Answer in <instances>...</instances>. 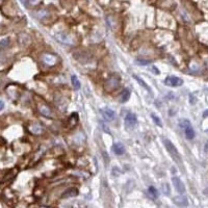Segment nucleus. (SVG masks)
<instances>
[{"mask_svg":"<svg viewBox=\"0 0 208 208\" xmlns=\"http://www.w3.org/2000/svg\"><path fill=\"white\" fill-rule=\"evenodd\" d=\"M163 144H165V149H167L168 152H169V154L171 155L172 158L174 159V161H175L176 163H178V165H181L182 163L181 162V156H180L179 152H178V150L175 147V145H174L170 140H167V138L163 140Z\"/></svg>","mask_w":208,"mask_h":208,"instance_id":"1","label":"nucleus"},{"mask_svg":"<svg viewBox=\"0 0 208 208\" xmlns=\"http://www.w3.org/2000/svg\"><path fill=\"white\" fill-rule=\"evenodd\" d=\"M180 127L184 130V134H185V137L187 140H193L195 137V130L192 127V124L188 120H181L180 121Z\"/></svg>","mask_w":208,"mask_h":208,"instance_id":"2","label":"nucleus"},{"mask_svg":"<svg viewBox=\"0 0 208 208\" xmlns=\"http://www.w3.org/2000/svg\"><path fill=\"white\" fill-rule=\"evenodd\" d=\"M120 82H121V79H120L119 76L117 75H112L111 77H109L108 80L106 81L104 85V89L106 90L107 92H112L115 91V89H118V87L120 85Z\"/></svg>","mask_w":208,"mask_h":208,"instance_id":"3","label":"nucleus"},{"mask_svg":"<svg viewBox=\"0 0 208 208\" xmlns=\"http://www.w3.org/2000/svg\"><path fill=\"white\" fill-rule=\"evenodd\" d=\"M165 85H168V87H181V85H183V80L177 76H168L165 80Z\"/></svg>","mask_w":208,"mask_h":208,"instance_id":"4","label":"nucleus"},{"mask_svg":"<svg viewBox=\"0 0 208 208\" xmlns=\"http://www.w3.org/2000/svg\"><path fill=\"white\" fill-rule=\"evenodd\" d=\"M137 124V118L134 113L129 112L125 117V125L127 129H133Z\"/></svg>","mask_w":208,"mask_h":208,"instance_id":"5","label":"nucleus"},{"mask_svg":"<svg viewBox=\"0 0 208 208\" xmlns=\"http://www.w3.org/2000/svg\"><path fill=\"white\" fill-rule=\"evenodd\" d=\"M172 182H173V185L174 187L176 188V190H177L179 194L183 195L184 193H185V186H184V183L180 180V178L178 177H173L172 178Z\"/></svg>","mask_w":208,"mask_h":208,"instance_id":"6","label":"nucleus"},{"mask_svg":"<svg viewBox=\"0 0 208 208\" xmlns=\"http://www.w3.org/2000/svg\"><path fill=\"white\" fill-rule=\"evenodd\" d=\"M100 113H101V115L103 117V119L105 120V121H108V122L113 121L115 118V112L109 108L100 109Z\"/></svg>","mask_w":208,"mask_h":208,"instance_id":"7","label":"nucleus"},{"mask_svg":"<svg viewBox=\"0 0 208 208\" xmlns=\"http://www.w3.org/2000/svg\"><path fill=\"white\" fill-rule=\"evenodd\" d=\"M56 39H57L60 43L67 44V45H73V44H74V41H73L72 37L68 35L67 33H58V35H56Z\"/></svg>","mask_w":208,"mask_h":208,"instance_id":"8","label":"nucleus"},{"mask_svg":"<svg viewBox=\"0 0 208 208\" xmlns=\"http://www.w3.org/2000/svg\"><path fill=\"white\" fill-rule=\"evenodd\" d=\"M42 60H43V62H45L47 66H53L56 62V56L51 53H46L43 55Z\"/></svg>","mask_w":208,"mask_h":208,"instance_id":"9","label":"nucleus"},{"mask_svg":"<svg viewBox=\"0 0 208 208\" xmlns=\"http://www.w3.org/2000/svg\"><path fill=\"white\" fill-rule=\"evenodd\" d=\"M39 112L41 115H43L46 118H52V111L49 108V106H47L46 104H40L39 105Z\"/></svg>","mask_w":208,"mask_h":208,"instance_id":"10","label":"nucleus"},{"mask_svg":"<svg viewBox=\"0 0 208 208\" xmlns=\"http://www.w3.org/2000/svg\"><path fill=\"white\" fill-rule=\"evenodd\" d=\"M173 202L175 203L177 206H180V207H186L188 205V201L185 197L183 196H177V197H174L173 199Z\"/></svg>","mask_w":208,"mask_h":208,"instance_id":"11","label":"nucleus"},{"mask_svg":"<svg viewBox=\"0 0 208 208\" xmlns=\"http://www.w3.org/2000/svg\"><path fill=\"white\" fill-rule=\"evenodd\" d=\"M78 195V190L76 187H71L68 188L64 194L62 195V198L67 199V198H72V197H76Z\"/></svg>","mask_w":208,"mask_h":208,"instance_id":"12","label":"nucleus"},{"mask_svg":"<svg viewBox=\"0 0 208 208\" xmlns=\"http://www.w3.org/2000/svg\"><path fill=\"white\" fill-rule=\"evenodd\" d=\"M112 151L117 155H123L125 153V147L121 143H115L112 145Z\"/></svg>","mask_w":208,"mask_h":208,"instance_id":"13","label":"nucleus"},{"mask_svg":"<svg viewBox=\"0 0 208 208\" xmlns=\"http://www.w3.org/2000/svg\"><path fill=\"white\" fill-rule=\"evenodd\" d=\"M29 130L33 134H42L44 132V128L40 124H33V125L29 126Z\"/></svg>","mask_w":208,"mask_h":208,"instance_id":"14","label":"nucleus"},{"mask_svg":"<svg viewBox=\"0 0 208 208\" xmlns=\"http://www.w3.org/2000/svg\"><path fill=\"white\" fill-rule=\"evenodd\" d=\"M130 95H131V92H130V90L125 89L123 92H122L121 96H120V102H122V103H125V102H127L128 100H129V98H130Z\"/></svg>","mask_w":208,"mask_h":208,"instance_id":"15","label":"nucleus"},{"mask_svg":"<svg viewBox=\"0 0 208 208\" xmlns=\"http://www.w3.org/2000/svg\"><path fill=\"white\" fill-rule=\"evenodd\" d=\"M133 78L135 79V80L137 81V82L140 83V85H142V87H144L145 90H147V91H148L149 93H151V89H150V87H149V85H147V83L145 82V81L143 80V79L140 78V77H137V76H136V75H133Z\"/></svg>","mask_w":208,"mask_h":208,"instance_id":"16","label":"nucleus"},{"mask_svg":"<svg viewBox=\"0 0 208 208\" xmlns=\"http://www.w3.org/2000/svg\"><path fill=\"white\" fill-rule=\"evenodd\" d=\"M148 196L150 197L151 199H156L157 197H158V192H157V190L155 187H153V186H150V187L148 188Z\"/></svg>","mask_w":208,"mask_h":208,"instance_id":"17","label":"nucleus"},{"mask_svg":"<svg viewBox=\"0 0 208 208\" xmlns=\"http://www.w3.org/2000/svg\"><path fill=\"white\" fill-rule=\"evenodd\" d=\"M71 82H72V85L75 90L80 89V81L78 80L76 75H72V77H71Z\"/></svg>","mask_w":208,"mask_h":208,"instance_id":"18","label":"nucleus"},{"mask_svg":"<svg viewBox=\"0 0 208 208\" xmlns=\"http://www.w3.org/2000/svg\"><path fill=\"white\" fill-rule=\"evenodd\" d=\"M151 118H152V120L155 123V125H157L158 127H162V122H161V120L159 119L155 113H152V115H151Z\"/></svg>","mask_w":208,"mask_h":208,"instance_id":"19","label":"nucleus"},{"mask_svg":"<svg viewBox=\"0 0 208 208\" xmlns=\"http://www.w3.org/2000/svg\"><path fill=\"white\" fill-rule=\"evenodd\" d=\"M8 41H10L8 39H5V40H3V41H1V43H0V47L3 48L4 46H7L8 45Z\"/></svg>","mask_w":208,"mask_h":208,"instance_id":"20","label":"nucleus"},{"mask_svg":"<svg viewBox=\"0 0 208 208\" xmlns=\"http://www.w3.org/2000/svg\"><path fill=\"white\" fill-rule=\"evenodd\" d=\"M136 62H138V64L140 65H148L151 62V60H136Z\"/></svg>","mask_w":208,"mask_h":208,"instance_id":"21","label":"nucleus"},{"mask_svg":"<svg viewBox=\"0 0 208 208\" xmlns=\"http://www.w3.org/2000/svg\"><path fill=\"white\" fill-rule=\"evenodd\" d=\"M3 107H4V102L3 101H0V111L3 109Z\"/></svg>","mask_w":208,"mask_h":208,"instance_id":"22","label":"nucleus"},{"mask_svg":"<svg viewBox=\"0 0 208 208\" xmlns=\"http://www.w3.org/2000/svg\"><path fill=\"white\" fill-rule=\"evenodd\" d=\"M203 117H204V118H207L208 117V110H205L204 112H203Z\"/></svg>","mask_w":208,"mask_h":208,"instance_id":"23","label":"nucleus"}]
</instances>
